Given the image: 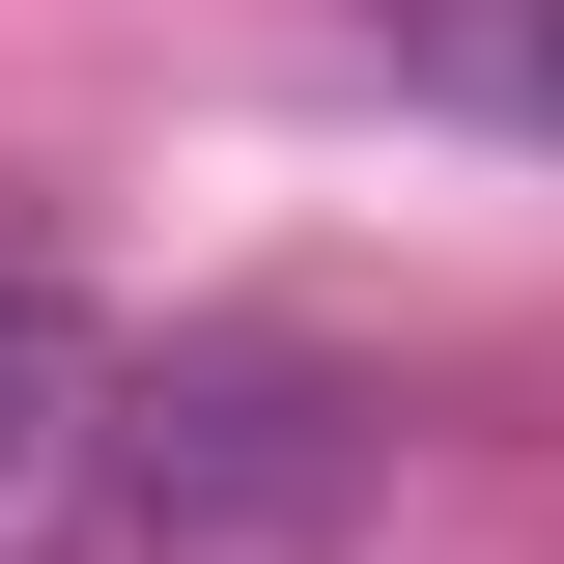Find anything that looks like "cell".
I'll list each match as a JSON object with an SVG mask.
<instances>
[{"label": "cell", "mask_w": 564, "mask_h": 564, "mask_svg": "<svg viewBox=\"0 0 564 564\" xmlns=\"http://www.w3.org/2000/svg\"><path fill=\"white\" fill-rule=\"evenodd\" d=\"M57 452H85V311H57L29 254H0V508L57 480Z\"/></svg>", "instance_id": "7a4b0ae2"}, {"label": "cell", "mask_w": 564, "mask_h": 564, "mask_svg": "<svg viewBox=\"0 0 564 564\" xmlns=\"http://www.w3.org/2000/svg\"><path fill=\"white\" fill-rule=\"evenodd\" d=\"M339 29H367V57H395V85H480V113H508V85H536V29H564V0H339Z\"/></svg>", "instance_id": "3957f363"}, {"label": "cell", "mask_w": 564, "mask_h": 564, "mask_svg": "<svg viewBox=\"0 0 564 564\" xmlns=\"http://www.w3.org/2000/svg\"><path fill=\"white\" fill-rule=\"evenodd\" d=\"M85 452H113V564H339L367 480H395V395L339 339L226 311L170 367H85Z\"/></svg>", "instance_id": "6da1fadb"}]
</instances>
